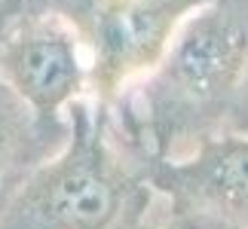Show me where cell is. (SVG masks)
<instances>
[{
    "label": "cell",
    "mask_w": 248,
    "mask_h": 229,
    "mask_svg": "<svg viewBox=\"0 0 248 229\" xmlns=\"http://www.w3.org/2000/svg\"><path fill=\"white\" fill-rule=\"evenodd\" d=\"M64 144L34 165L0 202V229H150L156 193L129 156L110 107L89 95L68 110Z\"/></svg>",
    "instance_id": "6da1fadb"
},
{
    "label": "cell",
    "mask_w": 248,
    "mask_h": 229,
    "mask_svg": "<svg viewBox=\"0 0 248 229\" xmlns=\"http://www.w3.org/2000/svg\"><path fill=\"white\" fill-rule=\"evenodd\" d=\"M248 76V0H205L178 28L166 58L117 104L135 113L138 138L154 159L190 153L227 129Z\"/></svg>",
    "instance_id": "7a4b0ae2"
},
{
    "label": "cell",
    "mask_w": 248,
    "mask_h": 229,
    "mask_svg": "<svg viewBox=\"0 0 248 229\" xmlns=\"http://www.w3.org/2000/svg\"><path fill=\"white\" fill-rule=\"evenodd\" d=\"M77 25L89 49V98L113 107L166 58L184 18L205 0H43Z\"/></svg>",
    "instance_id": "3957f363"
},
{
    "label": "cell",
    "mask_w": 248,
    "mask_h": 229,
    "mask_svg": "<svg viewBox=\"0 0 248 229\" xmlns=\"http://www.w3.org/2000/svg\"><path fill=\"white\" fill-rule=\"evenodd\" d=\"M0 76L37 116L62 119L89 95V49L64 13L43 0L0 9Z\"/></svg>",
    "instance_id": "277c9868"
},
{
    "label": "cell",
    "mask_w": 248,
    "mask_h": 229,
    "mask_svg": "<svg viewBox=\"0 0 248 229\" xmlns=\"http://www.w3.org/2000/svg\"><path fill=\"white\" fill-rule=\"evenodd\" d=\"M147 180L166 211L248 229V131L221 129L184 156H147Z\"/></svg>",
    "instance_id": "5b68a950"
},
{
    "label": "cell",
    "mask_w": 248,
    "mask_h": 229,
    "mask_svg": "<svg viewBox=\"0 0 248 229\" xmlns=\"http://www.w3.org/2000/svg\"><path fill=\"white\" fill-rule=\"evenodd\" d=\"M64 138L68 116H37L0 76V186H16L34 165L49 159Z\"/></svg>",
    "instance_id": "8992f818"
},
{
    "label": "cell",
    "mask_w": 248,
    "mask_h": 229,
    "mask_svg": "<svg viewBox=\"0 0 248 229\" xmlns=\"http://www.w3.org/2000/svg\"><path fill=\"white\" fill-rule=\"evenodd\" d=\"M150 229H242V226L215 220V217H205V214H178V211H166Z\"/></svg>",
    "instance_id": "52a82bcc"
},
{
    "label": "cell",
    "mask_w": 248,
    "mask_h": 229,
    "mask_svg": "<svg viewBox=\"0 0 248 229\" xmlns=\"http://www.w3.org/2000/svg\"><path fill=\"white\" fill-rule=\"evenodd\" d=\"M227 126L236 129V131H248V76H245V86H242L239 98H236L233 110H230V119H227Z\"/></svg>",
    "instance_id": "ba28073f"
},
{
    "label": "cell",
    "mask_w": 248,
    "mask_h": 229,
    "mask_svg": "<svg viewBox=\"0 0 248 229\" xmlns=\"http://www.w3.org/2000/svg\"><path fill=\"white\" fill-rule=\"evenodd\" d=\"M9 189H13V186H0V202L6 199V193H9Z\"/></svg>",
    "instance_id": "9c48e42d"
},
{
    "label": "cell",
    "mask_w": 248,
    "mask_h": 229,
    "mask_svg": "<svg viewBox=\"0 0 248 229\" xmlns=\"http://www.w3.org/2000/svg\"><path fill=\"white\" fill-rule=\"evenodd\" d=\"M6 3H9V0H0V9H3V6H6Z\"/></svg>",
    "instance_id": "30bf717a"
}]
</instances>
